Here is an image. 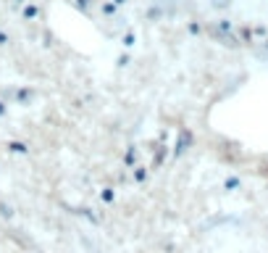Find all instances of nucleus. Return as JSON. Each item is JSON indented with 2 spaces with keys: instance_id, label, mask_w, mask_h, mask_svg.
I'll use <instances>...</instances> for the list:
<instances>
[{
  "instance_id": "17",
  "label": "nucleus",
  "mask_w": 268,
  "mask_h": 253,
  "mask_svg": "<svg viewBox=\"0 0 268 253\" xmlns=\"http://www.w3.org/2000/svg\"><path fill=\"white\" fill-rule=\"evenodd\" d=\"M13 3H16V6H24V3H26V0H13Z\"/></svg>"
},
{
  "instance_id": "1",
  "label": "nucleus",
  "mask_w": 268,
  "mask_h": 253,
  "mask_svg": "<svg viewBox=\"0 0 268 253\" xmlns=\"http://www.w3.org/2000/svg\"><path fill=\"white\" fill-rule=\"evenodd\" d=\"M192 142V135L189 132H179V142H176V150H173V156H182L187 150V145Z\"/></svg>"
},
{
  "instance_id": "15",
  "label": "nucleus",
  "mask_w": 268,
  "mask_h": 253,
  "mask_svg": "<svg viewBox=\"0 0 268 253\" xmlns=\"http://www.w3.org/2000/svg\"><path fill=\"white\" fill-rule=\"evenodd\" d=\"M6 111H8V108H6V103L0 100V116H6Z\"/></svg>"
},
{
  "instance_id": "7",
  "label": "nucleus",
  "mask_w": 268,
  "mask_h": 253,
  "mask_svg": "<svg viewBox=\"0 0 268 253\" xmlns=\"http://www.w3.org/2000/svg\"><path fill=\"white\" fill-rule=\"evenodd\" d=\"M8 148H11L13 153H26V150H29V148L24 145V142H16V140H13V142H8Z\"/></svg>"
},
{
  "instance_id": "9",
  "label": "nucleus",
  "mask_w": 268,
  "mask_h": 253,
  "mask_svg": "<svg viewBox=\"0 0 268 253\" xmlns=\"http://www.w3.org/2000/svg\"><path fill=\"white\" fill-rule=\"evenodd\" d=\"M121 42H124V45H126V47H132V45H134V42H137V37H134V32H126V37H124V40H121Z\"/></svg>"
},
{
  "instance_id": "3",
  "label": "nucleus",
  "mask_w": 268,
  "mask_h": 253,
  "mask_svg": "<svg viewBox=\"0 0 268 253\" xmlns=\"http://www.w3.org/2000/svg\"><path fill=\"white\" fill-rule=\"evenodd\" d=\"M37 16H40V6L32 3V6L24 8V21H32V19H37Z\"/></svg>"
},
{
  "instance_id": "2",
  "label": "nucleus",
  "mask_w": 268,
  "mask_h": 253,
  "mask_svg": "<svg viewBox=\"0 0 268 253\" xmlns=\"http://www.w3.org/2000/svg\"><path fill=\"white\" fill-rule=\"evenodd\" d=\"M100 200H103V203H113V200H116V190H113V187H103V190H100Z\"/></svg>"
},
{
  "instance_id": "11",
  "label": "nucleus",
  "mask_w": 268,
  "mask_h": 253,
  "mask_svg": "<svg viewBox=\"0 0 268 253\" xmlns=\"http://www.w3.org/2000/svg\"><path fill=\"white\" fill-rule=\"evenodd\" d=\"M224 187H226V190H234V187H240V180H236V177H229Z\"/></svg>"
},
{
  "instance_id": "5",
  "label": "nucleus",
  "mask_w": 268,
  "mask_h": 253,
  "mask_svg": "<svg viewBox=\"0 0 268 253\" xmlns=\"http://www.w3.org/2000/svg\"><path fill=\"white\" fill-rule=\"evenodd\" d=\"M116 8H118V6H113L110 0H103V6H100V11H103L105 16H116Z\"/></svg>"
},
{
  "instance_id": "13",
  "label": "nucleus",
  "mask_w": 268,
  "mask_h": 253,
  "mask_svg": "<svg viewBox=\"0 0 268 253\" xmlns=\"http://www.w3.org/2000/svg\"><path fill=\"white\" fill-rule=\"evenodd\" d=\"M116 63H118V66H126V63H129V56H126V53H124V56H118V61H116Z\"/></svg>"
},
{
  "instance_id": "16",
  "label": "nucleus",
  "mask_w": 268,
  "mask_h": 253,
  "mask_svg": "<svg viewBox=\"0 0 268 253\" xmlns=\"http://www.w3.org/2000/svg\"><path fill=\"white\" fill-rule=\"evenodd\" d=\"M110 3H113V6H124V3H126V0H110Z\"/></svg>"
},
{
  "instance_id": "10",
  "label": "nucleus",
  "mask_w": 268,
  "mask_h": 253,
  "mask_svg": "<svg viewBox=\"0 0 268 253\" xmlns=\"http://www.w3.org/2000/svg\"><path fill=\"white\" fill-rule=\"evenodd\" d=\"M16 98H19L21 103H26V100L32 98V90H21V92H16Z\"/></svg>"
},
{
  "instance_id": "6",
  "label": "nucleus",
  "mask_w": 268,
  "mask_h": 253,
  "mask_svg": "<svg viewBox=\"0 0 268 253\" xmlns=\"http://www.w3.org/2000/svg\"><path fill=\"white\" fill-rule=\"evenodd\" d=\"M0 216H3V219H13V209L8 203H3V200H0Z\"/></svg>"
},
{
  "instance_id": "4",
  "label": "nucleus",
  "mask_w": 268,
  "mask_h": 253,
  "mask_svg": "<svg viewBox=\"0 0 268 253\" xmlns=\"http://www.w3.org/2000/svg\"><path fill=\"white\" fill-rule=\"evenodd\" d=\"M147 166H134V182H145L147 180Z\"/></svg>"
},
{
  "instance_id": "14",
  "label": "nucleus",
  "mask_w": 268,
  "mask_h": 253,
  "mask_svg": "<svg viewBox=\"0 0 268 253\" xmlns=\"http://www.w3.org/2000/svg\"><path fill=\"white\" fill-rule=\"evenodd\" d=\"M8 42V35H6V32H0V45H6Z\"/></svg>"
},
{
  "instance_id": "12",
  "label": "nucleus",
  "mask_w": 268,
  "mask_h": 253,
  "mask_svg": "<svg viewBox=\"0 0 268 253\" xmlns=\"http://www.w3.org/2000/svg\"><path fill=\"white\" fill-rule=\"evenodd\" d=\"M187 29H189V35H200V24H195V21H189Z\"/></svg>"
},
{
  "instance_id": "8",
  "label": "nucleus",
  "mask_w": 268,
  "mask_h": 253,
  "mask_svg": "<svg viewBox=\"0 0 268 253\" xmlns=\"http://www.w3.org/2000/svg\"><path fill=\"white\" fill-rule=\"evenodd\" d=\"M134 158H137V148H129V150H126V156H124V164H126V166H132V164H134Z\"/></svg>"
}]
</instances>
